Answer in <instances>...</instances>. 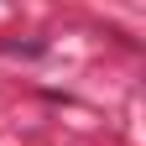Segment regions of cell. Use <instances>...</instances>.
Returning a JSON list of instances; mask_svg holds the SVG:
<instances>
[]
</instances>
